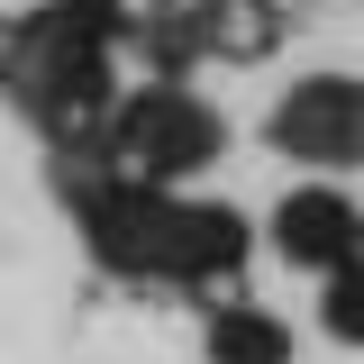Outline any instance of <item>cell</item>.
<instances>
[{
    "mask_svg": "<svg viewBox=\"0 0 364 364\" xmlns=\"http://www.w3.org/2000/svg\"><path fill=\"white\" fill-rule=\"evenodd\" d=\"M210 355H219V364H273V355H282V337H273L255 310H228L219 328H210Z\"/></svg>",
    "mask_w": 364,
    "mask_h": 364,
    "instance_id": "3957f363",
    "label": "cell"
},
{
    "mask_svg": "<svg viewBox=\"0 0 364 364\" xmlns=\"http://www.w3.org/2000/svg\"><path fill=\"white\" fill-rule=\"evenodd\" d=\"M273 136H282L291 155L346 164V155H355V91H346V82H310V91H291V109L273 119Z\"/></svg>",
    "mask_w": 364,
    "mask_h": 364,
    "instance_id": "6da1fadb",
    "label": "cell"
},
{
    "mask_svg": "<svg viewBox=\"0 0 364 364\" xmlns=\"http://www.w3.org/2000/svg\"><path fill=\"white\" fill-rule=\"evenodd\" d=\"M346 237H355V210H346L337 191L282 200V246H291L301 264H346Z\"/></svg>",
    "mask_w": 364,
    "mask_h": 364,
    "instance_id": "7a4b0ae2",
    "label": "cell"
}]
</instances>
